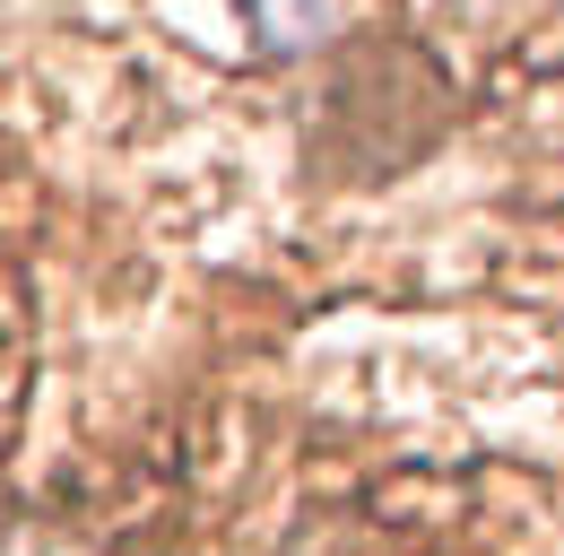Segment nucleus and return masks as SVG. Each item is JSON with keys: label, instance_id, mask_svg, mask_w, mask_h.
Instances as JSON below:
<instances>
[{"label": "nucleus", "instance_id": "f257e3e1", "mask_svg": "<svg viewBox=\"0 0 564 556\" xmlns=\"http://www.w3.org/2000/svg\"><path fill=\"white\" fill-rule=\"evenodd\" d=\"M235 9L252 18V44L270 62H304L348 26V0H235Z\"/></svg>", "mask_w": 564, "mask_h": 556}]
</instances>
